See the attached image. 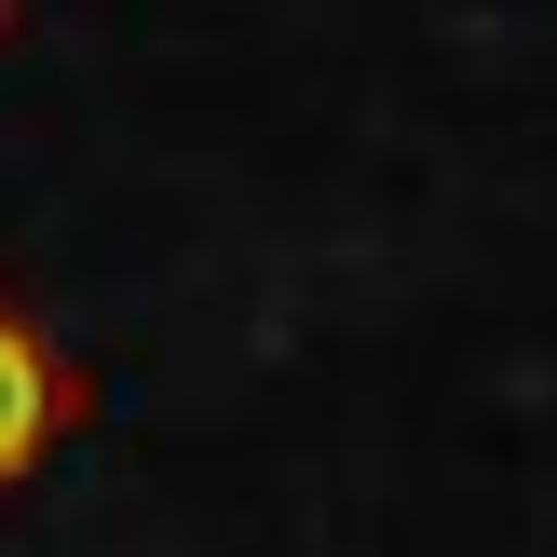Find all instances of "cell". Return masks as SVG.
I'll return each instance as SVG.
<instances>
[{
    "label": "cell",
    "mask_w": 557,
    "mask_h": 557,
    "mask_svg": "<svg viewBox=\"0 0 557 557\" xmlns=\"http://www.w3.org/2000/svg\"><path fill=\"white\" fill-rule=\"evenodd\" d=\"M82 422H96V368H82V354L54 341L14 286H0V504H14V490L41 476Z\"/></svg>",
    "instance_id": "cell-1"
},
{
    "label": "cell",
    "mask_w": 557,
    "mask_h": 557,
    "mask_svg": "<svg viewBox=\"0 0 557 557\" xmlns=\"http://www.w3.org/2000/svg\"><path fill=\"white\" fill-rule=\"evenodd\" d=\"M14 27H27V0H0V41H14Z\"/></svg>",
    "instance_id": "cell-2"
}]
</instances>
